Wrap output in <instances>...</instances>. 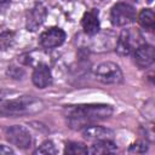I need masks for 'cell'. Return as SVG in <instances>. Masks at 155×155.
Instances as JSON below:
<instances>
[{
    "label": "cell",
    "mask_w": 155,
    "mask_h": 155,
    "mask_svg": "<svg viewBox=\"0 0 155 155\" xmlns=\"http://www.w3.org/2000/svg\"><path fill=\"white\" fill-rule=\"evenodd\" d=\"M113 114V108L108 104H80L65 108L67 124L73 130H81L93 122L104 120Z\"/></svg>",
    "instance_id": "6da1fadb"
},
{
    "label": "cell",
    "mask_w": 155,
    "mask_h": 155,
    "mask_svg": "<svg viewBox=\"0 0 155 155\" xmlns=\"http://www.w3.org/2000/svg\"><path fill=\"white\" fill-rule=\"evenodd\" d=\"M45 104L42 101L31 97V96H22L12 99L0 101V116H10L17 117L22 115L36 114L44 109Z\"/></svg>",
    "instance_id": "7a4b0ae2"
},
{
    "label": "cell",
    "mask_w": 155,
    "mask_h": 155,
    "mask_svg": "<svg viewBox=\"0 0 155 155\" xmlns=\"http://www.w3.org/2000/svg\"><path fill=\"white\" fill-rule=\"evenodd\" d=\"M94 78L102 84H120L124 80L120 67L114 62H103L94 68Z\"/></svg>",
    "instance_id": "3957f363"
},
{
    "label": "cell",
    "mask_w": 155,
    "mask_h": 155,
    "mask_svg": "<svg viewBox=\"0 0 155 155\" xmlns=\"http://www.w3.org/2000/svg\"><path fill=\"white\" fill-rule=\"evenodd\" d=\"M142 35L138 31H133L131 29H122L117 42H116V52L120 56H127L133 52L143 41H140Z\"/></svg>",
    "instance_id": "277c9868"
},
{
    "label": "cell",
    "mask_w": 155,
    "mask_h": 155,
    "mask_svg": "<svg viewBox=\"0 0 155 155\" xmlns=\"http://www.w3.org/2000/svg\"><path fill=\"white\" fill-rule=\"evenodd\" d=\"M136 19V10L127 2H117L111 7L110 21L115 27H124Z\"/></svg>",
    "instance_id": "5b68a950"
},
{
    "label": "cell",
    "mask_w": 155,
    "mask_h": 155,
    "mask_svg": "<svg viewBox=\"0 0 155 155\" xmlns=\"http://www.w3.org/2000/svg\"><path fill=\"white\" fill-rule=\"evenodd\" d=\"M5 137L11 144H13L19 149H28L33 143L30 132L24 126H21V125L10 126L8 128H6Z\"/></svg>",
    "instance_id": "8992f818"
},
{
    "label": "cell",
    "mask_w": 155,
    "mask_h": 155,
    "mask_svg": "<svg viewBox=\"0 0 155 155\" xmlns=\"http://www.w3.org/2000/svg\"><path fill=\"white\" fill-rule=\"evenodd\" d=\"M47 16V10L41 2H35L34 6L28 10L27 16H25V28L29 31H35L38 30L42 23L45 22Z\"/></svg>",
    "instance_id": "52a82bcc"
},
{
    "label": "cell",
    "mask_w": 155,
    "mask_h": 155,
    "mask_svg": "<svg viewBox=\"0 0 155 155\" xmlns=\"http://www.w3.org/2000/svg\"><path fill=\"white\" fill-rule=\"evenodd\" d=\"M65 40V33L58 27H52L41 33L39 41L44 48H54L61 46Z\"/></svg>",
    "instance_id": "ba28073f"
},
{
    "label": "cell",
    "mask_w": 155,
    "mask_h": 155,
    "mask_svg": "<svg viewBox=\"0 0 155 155\" xmlns=\"http://www.w3.org/2000/svg\"><path fill=\"white\" fill-rule=\"evenodd\" d=\"M133 58H134V63L139 68H148L154 63L155 50L151 45L143 42L133 51Z\"/></svg>",
    "instance_id": "9c48e42d"
},
{
    "label": "cell",
    "mask_w": 155,
    "mask_h": 155,
    "mask_svg": "<svg viewBox=\"0 0 155 155\" xmlns=\"http://www.w3.org/2000/svg\"><path fill=\"white\" fill-rule=\"evenodd\" d=\"M82 136L85 139L91 142L103 140V139H113L114 132L110 128L98 126V125H88L82 128Z\"/></svg>",
    "instance_id": "30bf717a"
},
{
    "label": "cell",
    "mask_w": 155,
    "mask_h": 155,
    "mask_svg": "<svg viewBox=\"0 0 155 155\" xmlns=\"http://www.w3.org/2000/svg\"><path fill=\"white\" fill-rule=\"evenodd\" d=\"M31 80L33 84L38 88H45L52 82V74L47 64L45 63H39L31 74Z\"/></svg>",
    "instance_id": "8fae6325"
},
{
    "label": "cell",
    "mask_w": 155,
    "mask_h": 155,
    "mask_svg": "<svg viewBox=\"0 0 155 155\" xmlns=\"http://www.w3.org/2000/svg\"><path fill=\"white\" fill-rule=\"evenodd\" d=\"M82 29L88 35H96L99 30V19H98V11L96 8H92L82 16L81 19Z\"/></svg>",
    "instance_id": "7c38bea8"
},
{
    "label": "cell",
    "mask_w": 155,
    "mask_h": 155,
    "mask_svg": "<svg viewBox=\"0 0 155 155\" xmlns=\"http://www.w3.org/2000/svg\"><path fill=\"white\" fill-rule=\"evenodd\" d=\"M117 149L116 144L113 142V139H103V140H97L94 144L88 149V153L97 154V155H103V154H110L115 153Z\"/></svg>",
    "instance_id": "4fadbf2b"
},
{
    "label": "cell",
    "mask_w": 155,
    "mask_h": 155,
    "mask_svg": "<svg viewBox=\"0 0 155 155\" xmlns=\"http://www.w3.org/2000/svg\"><path fill=\"white\" fill-rule=\"evenodd\" d=\"M139 24L145 29H153L155 25V15L151 8H143L138 15Z\"/></svg>",
    "instance_id": "5bb4252c"
},
{
    "label": "cell",
    "mask_w": 155,
    "mask_h": 155,
    "mask_svg": "<svg viewBox=\"0 0 155 155\" xmlns=\"http://www.w3.org/2000/svg\"><path fill=\"white\" fill-rule=\"evenodd\" d=\"M64 153H65V154H70V155L87 154V153H88V149H87V147L84 145L82 143H79V142H68V143L65 144Z\"/></svg>",
    "instance_id": "9a60e30c"
},
{
    "label": "cell",
    "mask_w": 155,
    "mask_h": 155,
    "mask_svg": "<svg viewBox=\"0 0 155 155\" xmlns=\"http://www.w3.org/2000/svg\"><path fill=\"white\" fill-rule=\"evenodd\" d=\"M15 42V33L6 30L0 34V51H5L10 48Z\"/></svg>",
    "instance_id": "2e32d148"
},
{
    "label": "cell",
    "mask_w": 155,
    "mask_h": 155,
    "mask_svg": "<svg viewBox=\"0 0 155 155\" xmlns=\"http://www.w3.org/2000/svg\"><path fill=\"white\" fill-rule=\"evenodd\" d=\"M34 154H57L56 145L51 140H45L41 145L38 147V149L34 151Z\"/></svg>",
    "instance_id": "e0dca14e"
},
{
    "label": "cell",
    "mask_w": 155,
    "mask_h": 155,
    "mask_svg": "<svg viewBox=\"0 0 155 155\" xmlns=\"http://www.w3.org/2000/svg\"><path fill=\"white\" fill-rule=\"evenodd\" d=\"M148 151V147L142 143V142H137V143H133L130 148H128V153L130 154H144Z\"/></svg>",
    "instance_id": "ac0fdd59"
},
{
    "label": "cell",
    "mask_w": 155,
    "mask_h": 155,
    "mask_svg": "<svg viewBox=\"0 0 155 155\" xmlns=\"http://www.w3.org/2000/svg\"><path fill=\"white\" fill-rule=\"evenodd\" d=\"M23 74H24L23 69L17 68V67H8V69H7V75H10L13 79H21L23 76Z\"/></svg>",
    "instance_id": "d6986e66"
},
{
    "label": "cell",
    "mask_w": 155,
    "mask_h": 155,
    "mask_svg": "<svg viewBox=\"0 0 155 155\" xmlns=\"http://www.w3.org/2000/svg\"><path fill=\"white\" fill-rule=\"evenodd\" d=\"M13 153H15V151H13L10 147L0 144V155H7V154H13Z\"/></svg>",
    "instance_id": "ffe728a7"
},
{
    "label": "cell",
    "mask_w": 155,
    "mask_h": 155,
    "mask_svg": "<svg viewBox=\"0 0 155 155\" xmlns=\"http://www.w3.org/2000/svg\"><path fill=\"white\" fill-rule=\"evenodd\" d=\"M7 1H10V0H0V4H5V2H7Z\"/></svg>",
    "instance_id": "44dd1931"
},
{
    "label": "cell",
    "mask_w": 155,
    "mask_h": 155,
    "mask_svg": "<svg viewBox=\"0 0 155 155\" xmlns=\"http://www.w3.org/2000/svg\"><path fill=\"white\" fill-rule=\"evenodd\" d=\"M147 1H148V2H151V1H153V0H147Z\"/></svg>",
    "instance_id": "7402d4cb"
}]
</instances>
